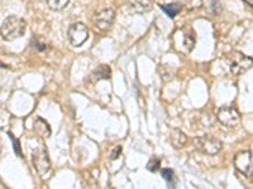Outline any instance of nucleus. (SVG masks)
Here are the masks:
<instances>
[{
    "instance_id": "obj_1",
    "label": "nucleus",
    "mask_w": 253,
    "mask_h": 189,
    "mask_svg": "<svg viewBox=\"0 0 253 189\" xmlns=\"http://www.w3.org/2000/svg\"><path fill=\"white\" fill-rule=\"evenodd\" d=\"M25 30H27V23L25 19L15 17V15H10L3 21L1 28H0V34L3 39L12 42V41L25 36Z\"/></svg>"
},
{
    "instance_id": "obj_2",
    "label": "nucleus",
    "mask_w": 253,
    "mask_h": 189,
    "mask_svg": "<svg viewBox=\"0 0 253 189\" xmlns=\"http://www.w3.org/2000/svg\"><path fill=\"white\" fill-rule=\"evenodd\" d=\"M227 60L229 61V66H230V71L233 75L239 76L242 73L247 72L248 69L252 68V58L247 57L246 54L242 52H230L227 56Z\"/></svg>"
},
{
    "instance_id": "obj_3",
    "label": "nucleus",
    "mask_w": 253,
    "mask_h": 189,
    "mask_svg": "<svg viewBox=\"0 0 253 189\" xmlns=\"http://www.w3.org/2000/svg\"><path fill=\"white\" fill-rule=\"evenodd\" d=\"M32 162H33L34 169L39 175H46L51 169V160H50L49 151L43 145L36 147L32 153Z\"/></svg>"
},
{
    "instance_id": "obj_4",
    "label": "nucleus",
    "mask_w": 253,
    "mask_h": 189,
    "mask_svg": "<svg viewBox=\"0 0 253 189\" xmlns=\"http://www.w3.org/2000/svg\"><path fill=\"white\" fill-rule=\"evenodd\" d=\"M194 144H195V147L198 150L202 151L204 154H208V155H215V154H218L222 150V147H223L222 141L210 135L196 138Z\"/></svg>"
},
{
    "instance_id": "obj_5",
    "label": "nucleus",
    "mask_w": 253,
    "mask_h": 189,
    "mask_svg": "<svg viewBox=\"0 0 253 189\" xmlns=\"http://www.w3.org/2000/svg\"><path fill=\"white\" fill-rule=\"evenodd\" d=\"M218 121L227 127H237L241 124V114L235 107L232 106H223L219 108L217 114Z\"/></svg>"
},
{
    "instance_id": "obj_6",
    "label": "nucleus",
    "mask_w": 253,
    "mask_h": 189,
    "mask_svg": "<svg viewBox=\"0 0 253 189\" xmlns=\"http://www.w3.org/2000/svg\"><path fill=\"white\" fill-rule=\"evenodd\" d=\"M67 36H69L70 43H71L74 47H80V45H82L86 41H88L89 29L88 27L85 24H82V23H74V24L69 28Z\"/></svg>"
},
{
    "instance_id": "obj_7",
    "label": "nucleus",
    "mask_w": 253,
    "mask_h": 189,
    "mask_svg": "<svg viewBox=\"0 0 253 189\" xmlns=\"http://www.w3.org/2000/svg\"><path fill=\"white\" fill-rule=\"evenodd\" d=\"M252 151L243 150L235 154L234 156V165L235 169L241 171L242 174L251 177L252 175Z\"/></svg>"
},
{
    "instance_id": "obj_8",
    "label": "nucleus",
    "mask_w": 253,
    "mask_h": 189,
    "mask_svg": "<svg viewBox=\"0 0 253 189\" xmlns=\"http://www.w3.org/2000/svg\"><path fill=\"white\" fill-rule=\"evenodd\" d=\"M115 18V13L113 9H104L98 13L94 18V23L100 30H108L112 27Z\"/></svg>"
},
{
    "instance_id": "obj_9",
    "label": "nucleus",
    "mask_w": 253,
    "mask_h": 189,
    "mask_svg": "<svg viewBox=\"0 0 253 189\" xmlns=\"http://www.w3.org/2000/svg\"><path fill=\"white\" fill-rule=\"evenodd\" d=\"M129 5L134 13H147L152 9L153 1L152 0H129Z\"/></svg>"
},
{
    "instance_id": "obj_10",
    "label": "nucleus",
    "mask_w": 253,
    "mask_h": 189,
    "mask_svg": "<svg viewBox=\"0 0 253 189\" xmlns=\"http://www.w3.org/2000/svg\"><path fill=\"white\" fill-rule=\"evenodd\" d=\"M186 141H187L186 135H185L184 132L181 131V130H177V129L172 130L171 134H170V143H171L176 149H180V147H185Z\"/></svg>"
},
{
    "instance_id": "obj_11",
    "label": "nucleus",
    "mask_w": 253,
    "mask_h": 189,
    "mask_svg": "<svg viewBox=\"0 0 253 189\" xmlns=\"http://www.w3.org/2000/svg\"><path fill=\"white\" fill-rule=\"evenodd\" d=\"M34 130L42 138H49L51 135V127H50L49 123L43 120L42 117H37L36 119V121H34Z\"/></svg>"
},
{
    "instance_id": "obj_12",
    "label": "nucleus",
    "mask_w": 253,
    "mask_h": 189,
    "mask_svg": "<svg viewBox=\"0 0 253 189\" xmlns=\"http://www.w3.org/2000/svg\"><path fill=\"white\" fill-rule=\"evenodd\" d=\"M110 76H112V71H110L109 66L102 64V66H99L93 73H91L90 78L95 82V81H99V80H109Z\"/></svg>"
},
{
    "instance_id": "obj_13",
    "label": "nucleus",
    "mask_w": 253,
    "mask_h": 189,
    "mask_svg": "<svg viewBox=\"0 0 253 189\" xmlns=\"http://www.w3.org/2000/svg\"><path fill=\"white\" fill-rule=\"evenodd\" d=\"M182 33H184L185 51L186 52L193 51L194 45H195V37H194V33L191 32V30H187V29L182 30Z\"/></svg>"
},
{
    "instance_id": "obj_14",
    "label": "nucleus",
    "mask_w": 253,
    "mask_h": 189,
    "mask_svg": "<svg viewBox=\"0 0 253 189\" xmlns=\"http://www.w3.org/2000/svg\"><path fill=\"white\" fill-rule=\"evenodd\" d=\"M161 9L169 15L170 18H175L176 15L181 12V5L177 3H172L169 4V5H161Z\"/></svg>"
},
{
    "instance_id": "obj_15",
    "label": "nucleus",
    "mask_w": 253,
    "mask_h": 189,
    "mask_svg": "<svg viewBox=\"0 0 253 189\" xmlns=\"http://www.w3.org/2000/svg\"><path fill=\"white\" fill-rule=\"evenodd\" d=\"M49 6L52 10H56V12H60V10L65 9L67 6V4L70 3V0H46Z\"/></svg>"
},
{
    "instance_id": "obj_16",
    "label": "nucleus",
    "mask_w": 253,
    "mask_h": 189,
    "mask_svg": "<svg viewBox=\"0 0 253 189\" xmlns=\"http://www.w3.org/2000/svg\"><path fill=\"white\" fill-rule=\"evenodd\" d=\"M161 174H162V178L167 182V184H169L170 187L175 186V171L172 170V169H163Z\"/></svg>"
},
{
    "instance_id": "obj_17",
    "label": "nucleus",
    "mask_w": 253,
    "mask_h": 189,
    "mask_svg": "<svg viewBox=\"0 0 253 189\" xmlns=\"http://www.w3.org/2000/svg\"><path fill=\"white\" fill-rule=\"evenodd\" d=\"M184 5L186 6L187 9H199L200 6L202 5V0H182Z\"/></svg>"
},
{
    "instance_id": "obj_18",
    "label": "nucleus",
    "mask_w": 253,
    "mask_h": 189,
    "mask_svg": "<svg viewBox=\"0 0 253 189\" xmlns=\"http://www.w3.org/2000/svg\"><path fill=\"white\" fill-rule=\"evenodd\" d=\"M160 164H161V162H160V159H157L156 156H153V158H151V159H150V162H148V164H147V169L150 171H157L158 170V169H160Z\"/></svg>"
},
{
    "instance_id": "obj_19",
    "label": "nucleus",
    "mask_w": 253,
    "mask_h": 189,
    "mask_svg": "<svg viewBox=\"0 0 253 189\" xmlns=\"http://www.w3.org/2000/svg\"><path fill=\"white\" fill-rule=\"evenodd\" d=\"M9 138H10V140L13 141V147H14V151H15V154H17V155L18 156H23L22 155V150H21V145H19V140L18 139H15L14 136L12 135V134H9Z\"/></svg>"
},
{
    "instance_id": "obj_20",
    "label": "nucleus",
    "mask_w": 253,
    "mask_h": 189,
    "mask_svg": "<svg viewBox=\"0 0 253 189\" xmlns=\"http://www.w3.org/2000/svg\"><path fill=\"white\" fill-rule=\"evenodd\" d=\"M121 151H122V147H117V149H114V151H113L112 154V159H117L118 156H119V154H121Z\"/></svg>"
},
{
    "instance_id": "obj_21",
    "label": "nucleus",
    "mask_w": 253,
    "mask_h": 189,
    "mask_svg": "<svg viewBox=\"0 0 253 189\" xmlns=\"http://www.w3.org/2000/svg\"><path fill=\"white\" fill-rule=\"evenodd\" d=\"M5 64H3V63H1V62H0V69H1V68H5Z\"/></svg>"
}]
</instances>
